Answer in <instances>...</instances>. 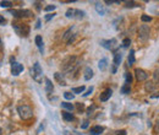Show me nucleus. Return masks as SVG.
Returning a JSON list of instances; mask_svg holds the SVG:
<instances>
[{
	"label": "nucleus",
	"mask_w": 159,
	"mask_h": 135,
	"mask_svg": "<svg viewBox=\"0 0 159 135\" xmlns=\"http://www.w3.org/2000/svg\"><path fill=\"white\" fill-rule=\"evenodd\" d=\"M153 80H154V84H159V69H157L154 73H153Z\"/></svg>",
	"instance_id": "26"
},
{
	"label": "nucleus",
	"mask_w": 159,
	"mask_h": 135,
	"mask_svg": "<svg viewBox=\"0 0 159 135\" xmlns=\"http://www.w3.org/2000/svg\"><path fill=\"white\" fill-rule=\"evenodd\" d=\"M44 80H45V92H47V93H51L53 90H54V85L51 84V81H50L48 78H45Z\"/></svg>",
	"instance_id": "15"
},
{
	"label": "nucleus",
	"mask_w": 159,
	"mask_h": 135,
	"mask_svg": "<svg viewBox=\"0 0 159 135\" xmlns=\"http://www.w3.org/2000/svg\"><path fill=\"white\" fill-rule=\"evenodd\" d=\"M0 6H2V8H11L12 3L11 2H2V3H0Z\"/></svg>",
	"instance_id": "30"
},
{
	"label": "nucleus",
	"mask_w": 159,
	"mask_h": 135,
	"mask_svg": "<svg viewBox=\"0 0 159 135\" xmlns=\"http://www.w3.org/2000/svg\"><path fill=\"white\" fill-rule=\"evenodd\" d=\"M64 98L67 100V101H72L75 98V95L71 93V92H64Z\"/></svg>",
	"instance_id": "25"
},
{
	"label": "nucleus",
	"mask_w": 159,
	"mask_h": 135,
	"mask_svg": "<svg viewBox=\"0 0 159 135\" xmlns=\"http://www.w3.org/2000/svg\"><path fill=\"white\" fill-rule=\"evenodd\" d=\"M0 135H2V128H0Z\"/></svg>",
	"instance_id": "44"
},
{
	"label": "nucleus",
	"mask_w": 159,
	"mask_h": 135,
	"mask_svg": "<svg viewBox=\"0 0 159 135\" xmlns=\"http://www.w3.org/2000/svg\"><path fill=\"white\" fill-rule=\"evenodd\" d=\"M54 16H55V14H49V15H47V16H45V21H49V20L53 19Z\"/></svg>",
	"instance_id": "39"
},
{
	"label": "nucleus",
	"mask_w": 159,
	"mask_h": 135,
	"mask_svg": "<svg viewBox=\"0 0 159 135\" xmlns=\"http://www.w3.org/2000/svg\"><path fill=\"white\" fill-rule=\"evenodd\" d=\"M93 70L91 69L90 66H87L86 69H85V75H83V78H85V80H91L92 78H93Z\"/></svg>",
	"instance_id": "16"
},
{
	"label": "nucleus",
	"mask_w": 159,
	"mask_h": 135,
	"mask_svg": "<svg viewBox=\"0 0 159 135\" xmlns=\"http://www.w3.org/2000/svg\"><path fill=\"white\" fill-rule=\"evenodd\" d=\"M83 91H85V86H80V87H73L72 89L73 93H82Z\"/></svg>",
	"instance_id": "27"
},
{
	"label": "nucleus",
	"mask_w": 159,
	"mask_h": 135,
	"mask_svg": "<svg viewBox=\"0 0 159 135\" xmlns=\"http://www.w3.org/2000/svg\"><path fill=\"white\" fill-rule=\"evenodd\" d=\"M96 10H97V13H98L99 15H102V16H103V15L105 14V10H104V6H103L102 4H99V3H98V4H96Z\"/></svg>",
	"instance_id": "22"
},
{
	"label": "nucleus",
	"mask_w": 159,
	"mask_h": 135,
	"mask_svg": "<svg viewBox=\"0 0 159 135\" xmlns=\"http://www.w3.org/2000/svg\"><path fill=\"white\" fill-rule=\"evenodd\" d=\"M121 60H122V54H121V52L116 50L114 53V61H113V68H111V73L113 74L116 73V68L121 64Z\"/></svg>",
	"instance_id": "7"
},
{
	"label": "nucleus",
	"mask_w": 159,
	"mask_h": 135,
	"mask_svg": "<svg viewBox=\"0 0 159 135\" xmlns=\"http://www.w3.org/2000/svg\"><path fill=\"white\" fill-rule=\"evenodd\" d=\"M77 65H78V58L77 57H70L62 64V71L65 74H70L75 70V68Z\"/></svg>",
	"instance_id": "1"
},
{
	"label": "nucleus",
	"mask_w": 159,
	"mask_h": 135,
	"mask_svg": "<svg viewBox=\"0 0 159 135\" xmlns=\"http://www.w3.org/2000/svg\"><path fill=\"white\" fill-rule=\"evenodd\" d=\"M34 42H36V46L39 48V50L43 52V38H42V36H36Z\"/></svg>",
	"instance_id": "20"
},
{
	"label": "nucleus",
	"mask_w": 159,
	"mask_h": 135,
	"mask_svg": "<svg viewBox=\"0 0 159 135\" xmlns=\"http://www.w3.org/2000/svg\"><path fill=\"white\" fill-rule=\"evenodd\" d=\"M61 115H62V118H64V120H66V122H72L73 119H75V117H73V114L72 113H69V112H61Z\"/></svg>",
	"instance_id": "19"
},
{
	"label": "nucleus",
	"mask_w": 159,
	"mask_h": 135,
	"mask_svg": "<svg viewBox=\"0 0 159 135\" xmlns=\"http://www.w3.org/2000/svg\"><path fill=\"white\" fill-rule=\"evenodd\" d=\"M141 20H142V22H150V21H152V17H150V16H147V15H142V16H141Z\"/></svg>",
	"instance_id": "31"
},
{
	"label": "nucleus",
	"mask_w": 159,
	"mask_h": 135,
	"mask_svg": "<svg viewBox=\"0 0 159 135\" xmlns=\"http://www.w3.org/2000/svg\"><path fill=\"white\" fill-rule=\"evenodd\" d=\"M108 61H107V59L105 58H103L102 60H99V64H98V66H99V69L102 70V71H104L107 68H108V64H107Z\"/></svg>",
	"instance_id": "21"
},
{
	"label": "nucleus",
	"mask_w": 159,
	"mask_h": 135,
	"mask_svg": "<svg viewBox=\"0 0 159 135\" xmlns=\"http://www.w3.org/2000/svg\"><path fill=\"white\" fill-rule=\"evenodd\" d=\"M130 92H131V86H130V85H127V84H125V85L121 87V93L127 95V93H130Z\"/></svg>",
	"instance_id": "24"
},
{
	"label": "nucleus",
	"mask_w": 159,
	"mask_h": 135,
	"mask_svg": "<svg viewBox=\"0 0 159 135\" xmlns=\"http://www.w3.org/2000/svg\"><path fill=\"white\" fill-rule=\"evenodd\" d=\"M104 131V128L101 126V125H96V126H92L91 128V134L92 135H99Z\"/></svg>",
	"instance_id": "14"
},
{
	"label": "nucleus",
	"mask_w": 159,
	"mask_h": 135,
	"mask_svg": "<svg viewBox=\"0 0 159 135\" xmlns=\"http://www.w3.org/2000/svg\"><path fill=\"white\" fill-rule=\"evenodd\" d=\"M111 95H113V91L110 90V89H107V90H104L102 93H101V97H99V100H101V102H107L110 97H111Z\"/></svg>",
	"instance_id": "12"
},
{
	"label": "nucleus",
	"mask_w": 159,
	"mask_h": 135,
	"mask_svg": "<svg viewBox=\"0 0 159 135\" xmlns=\"http://www.w3.org/2000/svg\"><path fill=\"white\" fill-rule=\"evenodd\" d=\"M61 107L65 108V109H67V111H70V112L73 111V108H75L73 104H72V103H69V102H62V103H61Z\"/></svg>",
	"instance_id": "23"
},
{
	"label": "nucleus",
	"mask_w": 159,
	"mask_h": 135,
	"mask_svg": "<svg viewBox=\"0 0 159 135\" xmlns=\"http://www.w3.org/2000/svg\"><path fill=\"white\" fill-rule=\"evenodd\" d=\"M3 47V44H2V41H0V48H2Z\"/></svg>",
	"instance_id": "43"
},
{
	"label": "nucleus",
	"mask_w": 159,
	"mask_h": 135,
	"mask_svg": "<svg viewBox=\"0 0 159 135\" xmlns=\"http://www.w3.org/2000/svg\"><path fill=\"white\" fill-rule=\"evenodd\" d=\"M96 109V106H92V107H90L88 109H87V115H91L92 114V112Z\"/></svg>",
	"instance_id": "37"
},
{
	"label": "nucleus",
	"mask_w": 159,
	"mask_h": 135,
	"mask_svg": "<svg viewBox=\"0 0 159 135\" xmlns=\"http://www.w3.org/2000/svg\"><path fill=\"white\" fill-rule=\"evenodd\" d=\"M16 33L21 37H27L30 35V27L25 24H12Z\"/></svg>",
	"instance_id": "5"
},
{
	"label": "nucleus",
	"mask_w": 159,
	"mask_h": 135,
	"mask_svg": "<svg viewBox=\"0 0 159 135\" xmlns=\"http://www.w3.org/2000/svg\"><path fill=\"white\" fill-rule=\"evenodd\" d=\"M4 24H6V20L3 17V15H0V25H4Z\"/></svg>",
	"instance_id": "40"
},
{
	"label": "nucleus",
	"mask_w": 159,
	"mask_h": 135,
	"mask_svg": "<svg viewBox=\"0 0 159 135\" xmlns=\"http://www.w3.org/2000/svg\"><path fill=\"white\" fill-rule=\"evenodd\" d=\"M17 113L21 117V119H23V120H28L33 117V111L27 104H20L17 107Z\"/></svg>",
	"instance_id": "2"
},
{
	"label": "nucleus",
	"mask_w": 159,
	"mask_h": 135,
	"mask_svg": "<svg viewBox=\"0 0 159 135\" xmlns=\"http://www.w3.org/2000/svg\"><path fill=\"white\" fill-rule=\"evenodd\" d=\"M130 44H131V39H130V38H125V39L122 41V46H124L125 48H127Z\"/></svg>",
	"instance_id": "33"
},
{
	"label": "nucleus",
	"mask_w": 159,
	"mask_h": 135,
	"mask_svg": "<svg viewBox=\"0 0 159 135\" xmlns=\"http://www.w3.org/2000/svg\"><path fill=\"white\" fill-rule=\"evenodd\" d=\"M154 133L159 134V119H158V120H157V123L154 124Z\"/></svg>",
	"instance_id": "35"
},
{
	"label": "nucleus",
	"mask_w": 159,
	"mask_h": 135,
	"mask_svg": "<svg viewBox=\"0 0 159 135\" xmlns=\"http://www.w3.org/2000/svg\"><path fill=\"white\" fill-rule=\"evenodd\" d=\"M135 75H136V79L138 81H146L148 79V74L143 69H138V68L135 70Z\"/></svg>",
	"instance_id": "11"
},
{
	"label": "nucleus",
	"mask_w": 159,
	"mask_h": 135,
	"mask_svg": "<svg viewBox=\"0 0 159 135\" xmlns=\"http://www.w3.org/2000/svg\"><path fill=\"white\" fill-rule=\"evenodd\" d=\"M65 16L67 19H76V20H81L86 16V13L80 10V9H67Z\"/></svg>",
	"instance_id": "4"
},
{
	"label": "nucleus",
	"mask_w": 159,
	"mask_h": 135,
	"mask_svg": "<svg viewBox=\"0 0 159 135\" xmlns=\"http://www.w3.org/2000/svg\"><path fill=\"white\" fill-rule=\"evenodd\" d=\"M135 61H136V58H135V50L131 49V50H130V54H129V57H127V63H129V65L131 66V65L135 64Z\"/></svg>",
	"instance_id": "18"
},
{
	"label": "nucleus",
	"mask_w": 159,
	"mask_h": 135,
	"mask_svg": "<svg viewBox=\"0 0 159 135\" xmlns=\"http://www.w3.org/2000/svg\"><path fill=\"white\" fill-rule=\"evenodd\" d=\"M101 44H102V47H104L105 49H109V50H113L115 47H116V44H118V41L115 39V38H111V39H103V41H101Z\"/></svg>",
	"instance_id": "8"
},
{
	"label": "nucleus",
	"mask_w": 159,
	"mask_h": 135,
	"mask_svg": "<svg viewBox=\"0 0 159 135\" xmlns=\"http://www.w3.org/2000/svg\"><path fill=\"white\" fill-rule=\"evenodd\" d=\"M39 26H41V21L38 20V21H37V26H36V27H37V28H39Z\"/></svg>",
	"instance_id": "42"
},
{
	"label": "nucleus",
	"mask_w": 159,
	"mask_h": 135,
	"mask_svg": "<svg viewBox=\"0 0 159 135\" xmlns=\"http://www.w3.org/2000/svg\"><path fill=\"white\" fill-rule=\"evenodd\" d=\"M77 108H78V111H82V109H85V106H83L82 103H78V104H77Z\"/></svg>",
	"instance_id": "41"
},
{
	"label": "nucleus",
	"mask_w": 159,
	"mask_h": 135,
	"mask_svg": "<svg viewBox=\"0 0 159 135\" xmlns=\"http://www.w3.org/2000/svg\"><path fill=\"white\" fill-rule=\"evenodd\" d=\"M88 125H90V122H88V119H86V120H83L81 128H82V129H86V128H88Z\"/></svg>",
	"instance_id": "34"
},
{
	"label": "nucleus",
	"mask_w": 159,
	"mask_h": 135,
	"mask_svg": "<svg viewBox=\"0 0 159 135\" xmlns=\"http://www.w3.org/2000/svg\"><path fill=\"white\" fill-rule=\"evenodd\" d=\"M22 70H23V65H22V64L15 63V61L11 64V74H12L14 76H17L19 74H21Z\"/></svg>",
	"instance_id": "10"
},
{
	"label": "nucleus",
	"mask_w": 159,
	"mask_h": 135,
	"mask_svg": "<svg viewBox=\"0 0 159 135\" xmlns=\"http://www.w3.org/2000/svg\"><path fill=\"white\" fill-rule=\"evenodd\" d=\"M149 35H150V30H149V26L148 25H142L138 30V38L140 41L142 42H146L148 38H149Z\"/></svg>",
	"instance_id": "6"
},
{
	"label": "nucleus",
	"mask_w": 159,
	"mask_h": 135,
	"mask_svg": "<svg viewBox=\"0 0 159 135\" xmlns=\"http://www.w3.org/2000/svg\"><path fill=\"white\" fill-rule=\"evenodd\" d=\"M155 89H157V86H155V84H154V81H147L146 84H144V90H146V92H154L155 91Z\"/></svg>",
	"instance_id": "13"
},
{
	"label": "nucleus",
	"mask_w": 159,
	"mask_h": 135,
	"mask_svg": "<svg viewBox=\"0 0 159 135\" xmlns=\"http://www.w3.org/2000/svg\"><path fill=\"white\" fill-rule=\"evenodd\" d=\"M10 14L12 15V16H15V17H30L31 16V11L30 10H21V9H19V10H10Z\"/></svg>",
	"instance_id": "9"
},
{
	"label": "nucleus",
	"mask_w": 159,
	"mask_h": 135,
	"mask_svg": "<svg viewBox=\"0 0 159 135\" xmlns=\"http://www.w3.org/2000/svg\"><path fill=\"white\" fill-rule=\"evenodd\" d=\"M125 78H126V82H125V84H127V85H131V82H132V74H130V73H126Z\"/></svg>",
	"instance_id": "29"
},
{
	"label": "nucleus",
	"mask_w": 159,
	"mask_h": 135,
	"mask_svg": "<svg viewBox=\"0 0 159 135\" xmlns=\"http://www.w3.org/2000/svg\"><path fill=\"white\" fill-rule=\"evenodd\" d=\"M92 92H93V87L91 86V87H90V89L87 90V92H86V93H83V96H85V97H87V96H90V95H91Z\"/></svg>",
	"instance_id": "36"
},
{
	"label": "nucleus",
	"mask_w": 159,
	"mask_h": 135,
	"mask_svg": "<svg viewBox=\"0 0 159 135\" xmlns=\"http://www.w3.org/2000/svg\"><path fill=\"white\" fill-rule=\"evenodd\" d=\"M115 135H126V130H118L116 133H115Z\"/></svg>",
	"instance_id": "38"
},
{
	"label": "nucleus",
	"mask_w": 159,
	"mask_h": 135,
	"mask_svg": "<svg viewBox=\"0 0 159 135\" xmlns=\"http://www.w3.org/2000/svg\"><path fill=\"white\" fill-rule=\"evenodd\" d=\"M125 6L126 8H135V6H140V5L135 2H125Z\"/></svg>",
	"instance_id": "28"
},
{
	"label": "nucleus",
	"mask_w": 159,
	"mask_h": 135,
	"mask_svg": "<svg viewBox=\"0 0 159 135\" xmlns=\"http://www.w3.org/2000/svg\"><path fill=\"white\" fill-rule=\"evenodd\" d=\"M54 78H55V80H56L60 85H62V86H65V85H66V81H65V79H64V75H62V74H60V73H55V74H54Z\"/></svg>",
	"instance_id": "17"
},
{
	"label": "nucleus",
	"mask_w": 159,
	"mask_h": 135,
	"mask_svg": "<svg viewBox=\"0 0 159 135\" xmlns=\"http://www.w3.org/2000/svg\"><path fill=\"white\" fill-rule=\"evenodd\" d=\"M55 9H56V6H55V5H48V6H45V8H44V11L49 13V11H54Z\"/></svg>",
	"instance_id": "32"
},
{
	"label": "nucleus",
	"mask_w": 159,
	"mask_h": 135,
	"mask_svg": "<svg viewBox=\"0 0 159 135\" xmlns=\"http://www.w3.org/2000/svg\"><path fill=\"white\" fill-rule=\"evenodd\" d=\"M31 76L33 78L34 81H37L38 84H42V79H43V70L39 65L38 61H36L33 64V66L31 68Z\"/></svg>",
	"instance_id": "3"
}]
</instances>
